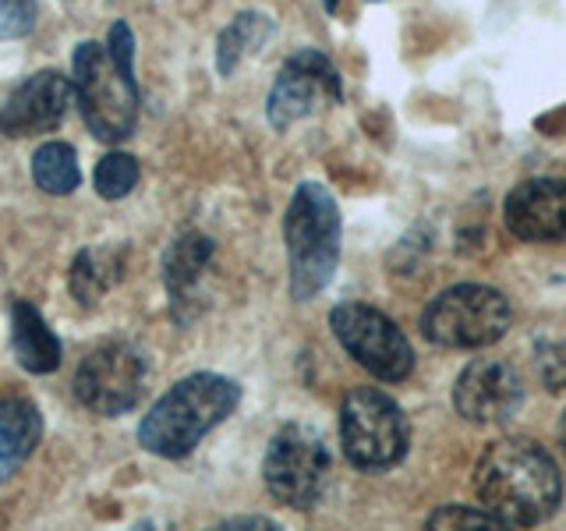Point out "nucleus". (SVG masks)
Returning a JSON list of instances; mask_svg holds the SVG:
<instances>
[{
  "mask_svg": "<svg viewBox=\"0 0 566 531\" xmlns=\"http://www.w3.org/2000/svg\"><path fill=\"white\" fill-rule=\"evenodd\" d=\"M106 288V277H103V262L93 252H82L75 259V270H71V291L82 301V305H96V298Z\"/></svg>",
  "mask_w": 566,
  "mask_h": 531,
  "instance_id": "6ab92c4d",
  "label": "nucleus"
},
{
  "mask_svg": "<svg viewBox=\"0 0 566 531\" xmlns=\"http://www.w3.org/2000/svg\"><path fill=\"white\" fill-rule=\"evenodd\" d=\"M255 25H259V14H241L238 22L227 29V35L220 40V71H230V67L238 64L244 43H259V40H262V32H265V29L252 35Z\"/></svg>",
  "mask_w": 566,
  "mask_h": 531,
  "instance_id": "aec40b11",
  "label": "nucleus"
},
{
  "mask_svg": "<svg viewBox=\"0 0 566 531\" xmlns=\"http://www.w3.org/2000/svg\"><path fill=\"white\" fill-rule=\"evenodd\" d=\"M209 256H212V241L202 235H185L181 241H174V248L167 252V266H164L167 288L174 298H185L195 288V280L202 277Z\"/></svg>",
  "mask_w": 566,
  "mask_h": 531,
  "instance_id": "f3484780",
  "label": "nucleus"
},
{
  "mask_svg": "<svg viewBox=\"0 0 566 531\" xmlns=\"http://www.w3.org/2000/svg\"><path fill=\"white\" fill-rule=\"evenodd\" d=\"M241 400L238 383L217 372H195L159 397L138 425V442L156 457H188Z\"/></svg>",
  "mask_w": 566,
  "mask_h": 531,
  "instance_id": "f03ea898",
  "label": "nucleus"
},
{
  "mask_svg": "<svg viewBox=\"0 0 566 531\" xmlns=\"http://www.w3.org/2000/svg\"><path fill=\"white\" fill-rule=\"evenodd\" d=\"M559 447H563V454H566V412H563V418H559Z\"/></svg>",
  "mask_w": 566,
  "mask_h": 531,
  "instance_id": "393cba45",
  "label": "nucleus"
},
{
  "mask_svg": "<svg viewBox=\"0 0 566 531\" xmlns=\"http://www.w3.org/2000/svg\"><path fill=\"white\" fill-rule=\"evenodd\" d=\"M474 492L506 528H535L563 503V475L542 442L506 436L485 447L474 465Z\"/></svg>",
  "mask_w": 566,
  "mask_h": 531,
  "instance_id": "f257e3e1",
  "label": "nucleus"
},
{
  "mask_svg": "<svg viewBox=\"0 0 566 531\" xmlns=\"http://www.w3.org/2000/svg\"><path fill=\"white\" fill-rule=\"evenodd\" d=\"M336 8V0H326V11H333Z\"/></svg>",
  "mask_w": 566,
  "mask_h": 531,
  "instance_id": "a878e982",
  "label": "nucleus"
},
{
  "mask_svg": "<svg viewBox=\"0 0 566 531\" xmlns=\"http://www.w3.org/2000/svg\"><path fill=\"white\" fill-rule=\"evenodd\" d=\"M223 528H280V524L265 518H238V521H227Z\"/></svg>",
  "mask_w": 566,
  "mask_h": 531,
  "instance_id": "b1692460",
  "label": "nucleus"
},
{
  "mask_svg": "<svg viewBox=\"0 0 566 531\" xmlns=\"http://www.w3.org/2000/svg\"><path fill=\"white\" fill-rule=\"evenodd\" d=\"M503 220L513 238L556 244L566 241V177H531L506 195Z\"/></svg>",
  "mask_w": 566,
  "mask_h": 531,
  "instance_id": "f8f14e48",
  "label": "nucleus"
},
{
  "mask_svg": "<svg viewBox=\"0 0 566 531\" xmlns=\"http://www.w3.org/2000/svg\"><path fill=\"white\" fill-rule=\"evenodd\" d=\"M538 368L548 389L566 386V351L563 347H538Z\"/></svg>",
  "mask_w": 566,
  "mask_h": 531,
  "instance_id": "5701e85b",
  "label": "nucleus"
},
{
  "mask_svg": "<svg viewBox=\"0 0 566 531\" xmlns=\"http://www.w3.org/2000/svg\"><path fill=\"white\" fill-rule=\"evenodd\" d=\"M329 330L350 358L382 383H400L415 372V347L403 330L365 301H340L329 312Z\"/></svg>",
  "mask_w": 566,
  "mask_h": 531,
  "instance_id": "6e6552de",
  "label": "nucleus"
},
{
  "mask_svg": "<svg viewBox=\"0 0 566 531\" xmlns=\"http://www.w3.org/2000/svg\"><path fill=\"white\" fill-rule=\"evenodd\" d=\"M326 103H340V75L333 61L318 50H297L280 67L265 111H270L273 128H291L294 121L315 114Z\"/></svg>",
  "mask_w": 566,
  "mask_h": 531,
  "instance_id": "9d476101",
  "label": "nucleus"
},
{
  "mask_svg": "<svg viewBox=\"0 0 566 531\" xmlns=\"http://www.w3.org/2000/svg\"><path fill=\"white\" fill-rule=\"evenodd\" d=\"M71 100H75L71 79H64L61 71H40V75L18 85L11 100L4 103V111H0V132L14 138L53 132L64 121Z\"/></svg>",
  "mask_w": 566,
  "mask_h": 531,
  "instance_id": "ddd939ff",
  "label": "nucleus"
},
{
  "mask_svg": "<svg viewBox=\"0 0 566 531\" xmlns=\"http://www.w3.org/2000/svg\"><path fill=\"white\" fill-rule=\"evenodd\" d=\"M513 323L506 294L485 283H457L429 301L421 312V333L436 347L474 351L503 341Z\"/></svg>",
  "mask_w": 566,
  "mask_h": 531,
  "instance_id": "20e7f679",
  "label": "nucleus"
},
{
  "mask_svg": "<svg viewBox=\"0 0 566 531\" xmlns=\"http://www.w3.org/2000/svg\"><path fill=\"white\" fill-rule=\"evenodd\" d=\"M146 389V362L132 344H103L88 351L75 372V397L96 415H124Z\"/></svg>",
  "mask_w": 566,
  "mask_h": 531,
  "instance_id": "1a4fd4ad",
  "label": "nucleus"
},
{
  "mask_svg": "<svg viewBox=\"0 0 566 531\" xmlns=\"http://www.w3.org/2000/svg\"><path fill=\"white\" fill-rule=\"evenodd\" d=\"M291 298L308 301L326 288L340 262V209L323 185H301L283 220Z\"/></svg>",
  "mask_w": 566,
  "mask_h": 531,
  "instance_id": "7ed1b4c3",
  "label": "nucleus"
},
{
  "mask_svg": "<svg viewBox=\"0 0 566 531\" xmlns=\"http://www.w3.org/2000/svg\"><path fill=\"white\" fill-rule=\"evenodd\" d=\"M11 344L18 365L25 372H35V376H46V372L61 365V341L29 301H14L11 305Z\"/></svg>",
  "mask_w": 566,
  "mask_h": 531,
  "instance_id": "4468645a",
  "label": "nucleus"
},
{
  "mask_svg": "<svg viewBox=\"0 0 566 531\" xmlns=\"http://www.w3.org/2000/svg\"><path fill=\"white\" fill-rule=\"evenodd\" d=\"M75 100L82 117L103 142L128 138L138 117L135 71L120 67L103 43H82L75 50Z\"/></svg>",
  "mask_w": 566,
  "mask_h": 531,
  "instance_id": "423d86ee",
  "label": "nucleus"
},
{
  "mask_svg": "<svg viewBox=\"0 0 566 531\" xmlns=\"http://www.w3.org/2000/svg\"><path fill=\"white\" fill-rule=\"evenodd\" d=\"M32 181L46 195H71L82 181L75 149L64 146V142H46V146H40L32 156Z\"/></svg>",
  "mask_w": 566,
  "mask_h": 531,
  "instance_id": "dca6fc26",
  "label": "nucleus"
},
{
  "mask_svg": "<svg viewBox=\"0 0 566 531\" xmlns=\"http://www.w3.org/2000/svg\"><path fill=\"white\" fill-rule=\"evenodd\" d=\"M40 436H43V418L35 412V404L22 397L0 400V482H8L25 465Z\"/></svg>",
  "mask_w": 566,
  "mask_h": 531,
  "instance_id": "2eb2a0df",
  "label": "nucleus"
},
{
  "mask_svg": "<svg viewBox=\"0 0 566 531\" xmlns=\"http://www.w3.org/2000/svg\"><path fill=\"white\" fill-rule=\"evenodd\" d=\"M138 185V164L128 153H106L96 164V191L103 199H124Z\"/></svg>",
  "mask_w": 566,
  "mask_h": 531,
  "instance_id": "a211bd4d",
  "label": "nucleus"
},
{
  "mask_svg": "<svg viewBox=\"0 0 566 531\" xmlns=\"http://www.w3.org/2000/svg\"><path fill=\"white\" fill-rule=\"evenodd\" d=\"M340 442L358 471H389L407 454L411 425H407L403 407L389 394L376 386H358L344 397L340 407Z\"/></svg>",
  "mask_w": 566,
  "mask_h": 531,
  "instance_id": "39448f33",
  "label": "nucleus"
},
{
  "mask_svg": "<svg viewBox=\"0 0 566 531\" xmlns=\"http://www.w3.org/2000/svg\"><path fill=\"white\" fill-rule=\"evenodd\" d=\"M35 25V0H0V40L29 35Z\"/></svg>",
  "mask_w": 566,
  "mask_h": 531,
  "instance_id": "4be33fe9",
  "label": "nucleus"
},
{
  "mask_svg": "<svg viewBox=\"0 0 566 531\" xmlns=\"http://www.w3.org/2000/svg\"><path fill=\"white\" fill-rule=\"evenodd\" d=\"M453 404L474 425H506L524 407V379L500 358H474L457 376Z\"/></svg>",
  "mask_w": 566,
  "mask_h": 531,
  "instance_id": "9b49d317",
  "label": "nucleus"
},
{
  "mask_svg": "<svg viewBox=\"0 0 566 531\" xmlns=\"http://www.w3.org/2000/svg\"><path fill=\"white\" fill-rule=\"evenodd\" d=\"M424 528H506L495 513H489L485 507L482 510H471V507H447V510H436Z\"/></svg>",
  "mask_w": 566,
  "mask_h": 531,
  "instance_id": "412c9836",
  "label": "nucleus"
},
{
  "mask_svg": "<svg viewBox=\"0 0 566 531\" xmlns=\"http://www.w3.org/2000/svg\"><path fill=\"white\" fill-rule=\"evenodd\" d=\"M329 468L333 460L323 436L308 425H283L270 439V450H265L262 478L273 500H280L283 507L312 510L326 492Z\"/></svg>",
  "mask_w": 566,
  "mask_h": 531,
  "instance_id": "0eeeda50",
  "label": "nucleus"
}]
</instances>
